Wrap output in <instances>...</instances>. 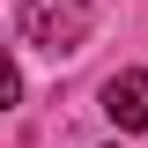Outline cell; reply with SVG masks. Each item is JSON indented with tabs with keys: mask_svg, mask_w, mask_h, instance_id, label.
<instances>
[{
	"mask_svg": "<svg viewBox=\"0 0 148 148\" xmlns=\"http://www.w3.org/2000/svg\"><path fill=\"white\" fill-rule=\"evenodd\" d=\"M15 22H22V37H30V45L67 52L74 37H82V22H89V8H82V0H22Z\"/></svg>",
	"mask_w": 148,
	"mask_h": 148,
	"instance_id": "obj_1",
	"label": "cell"
},
{
	"mask_svg": "<svg viewBox=\"0 0 148 148\" xmlns=\"http://www.w3.org/2000/svg\"><path fill=\"white\" fill-rule=\"evenodd\" d=\"M104 111H111V126H119V133H148V67L119 74V82L104 89Z\"/></svg>",
	"mask_w": 148,
	"mask_h": 148,
	"instance_id": "obj_2",
	"label": "cell"
}]
</instances>
